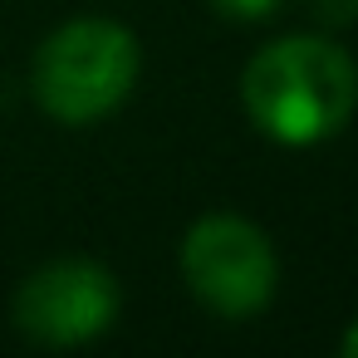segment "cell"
Wrapping results in <instances>:
<instances>
[{"label":"cell","mask_w":358,"mask_h":358,"mask_svg":"<svg viewBox=\"0 0 358 358\" xmlns=\"http://www.w3.org/2000/svg\"><path fill=\"white\" fill-rule=\"evenodd\" d=\"M241 103L265 138L285 148H314L353 118L358 64L324 35H289L245 64Z\"/></svg>","instance_id":"cell-1"},{"label":"cell","mask_w":358,"mask_h":358,"mask_svg":"<svg viewBox=\"0 0 358 358\" xmlns=\"http://www.w3.org/2000/svg\"><path fill=\"white\" fill-rule=\"evenodd\" d=\"M138 74H143L138 35L118 20L89 15V20L59 25L35 50L30 89H35V103L55 123L89 128V123L108 118L113 108H123Z\"/></svg>","instance_id":"cell-2"},{"label":"cell","mask_w":358,"mask_h":358,"mask_svg":"<svg viewBox=\"0 0 358 358\" xmlns=\"http://www.w3.org/2000/svg\"><path fill=\"white\" fill-rule=\"evenodd\" d=\"M182 275L187 289L221 319H250L275 299L280 260L270 236L231 211L201 216L182 241Z\"/></svg>","instance_id":"cell-3"},{"label":"cell","mask_w":358,"mask_h":358,"mask_svg":"<svg viewBox=\"0 0 358 358\" xmlns=\"http://www.w3.org/2000/svg\"><path fill=\"white\" fill-rule=\"evenodd\" d=\"M118 280L99 260H50L15 289V329L40 348H79L113 329L118 319Z\"/></svg>","instance_id":"cell-4"},{"label":"cell","mask_w":358,"mask_h":358,"mask_svg":"<svg viewBox=\"0 0 358 358\" xmlns=\"http://www.w3.org/2000/svg\"><path fill=\"white\" fill-rule=\"evenodd\" d=\"M206 6H211L216 15H226V20H241V25H250V20H265V15H275V10H280V0H206Z\"/></svg>","instance_id":"cell-5"},{"label":"cell","mask_w":358,"mask_h":358,"mask_svg":"<svg viewBox=\"0 0 358 358\" xmlns=\"http://www.w3.org/2000/svg\"><path fill=\"white\" fill-rule=\"evenodd\" d=\"M309 15L329 30H343L358 20V0H309Z\"/></svg>","instance_id":"cell-6"},{"label":"cell","mask_w":358,"mask_h":358,"mask_svg":"<svg viewBox=\"0 0 358 358\" xmlns=\"http://www.w3.org/2000/svg\"><path fill=\"white\" fill-rule=\"evenodd\" d=\"M343 353H348V358H358V319H353V324H348V334H343Z\"/></svg>","instance_id":"cell-7"}]
</instances>
